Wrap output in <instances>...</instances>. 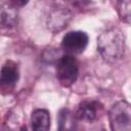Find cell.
Here are the masks:
<instances>
[{
	"mask_svg": "<svg viewBox=\"0 0 131 131\" xmlns=\"http://www.w3.org/2000/svg\"><path fill=\"white\" fill-rule=\"evenodd\" d=\"M101 110L102 105L100 102L96 100H84L79 104L74 118L82 122L90 123L97 120Z\"/></svg>",
	"mask_w": 131,
	"mask_h": 131,
	"instance_id": "obj_6",
	"label": "cell"
},
{
	"mask_svg": "<svg viewBox=\"0 0 131 131\" xmlns=\"http://www.w3.org/2000/svg\"><path fill=\"white\" fill-rule=\"evenodd\" d=\"M9 1V3L12 5V6H17V7H21V6H25L28 2H29V0H8Z\"/></svg>",
	"mask_w": 131,
	"mask_h": 131,
	"instance_id": "obj_11",
	"label": "cell"
},
{
	"mask_svg": "<svg viewBox=\"0 0 131 131\" xmlns=\"http://www.w3.org/2000/svg\"><path fill=\"white\" fill-rule=\"evenodd\" d=\"M88 35L83 31H72L67 33L61 40V47L67 54L77 55L82 53L88 45Z\"/></svg>",
	"mask_w": 131,
	"mask_h": 131,
	"instance_id": "obj_4",
	"label": "cell"
},
{
	"mask_svg": "<svg viewBox=\"0 0 131 131\" xmlns=\"http://www.w3.org/2000/svg\"><path fill=\"white\" fill-rule=\"evenodd\" d=\"M19 79L18 66L13 60H7L0 70V90L2 93H10Z\"/></svg>",
	"mask_w": 131,
	"mask_h": 131,
	"instance_id": "obj_5",
	"label": "cell"
},
{
	"mask_svg": "<svg viewBox=\"0 0 131 131\" xmlns=\"http://www.w3.org/2000/svg\"><path fill=\"white\" fill-rule=\"evenodd\" d=\"M58 123H59V130H70L74 128L73 116L68 108H62L59 112Z\"/></svg>",
	"mask_w": 131,
	"mask_h": 131,
	"instance_id": "obj_9",
	"label": "cell"
},
{
	"mask_svg": "<svg viewBox=\"0 0 131 131\" xmlns=\"http://www.w3.org/2000/svg\"><path fill=\"white\" fill-rule=\"evenodd\" d=\"M97 50L110 63L121 59L125 53V37L119 28H110L97 38Z\"/></svg>",
	"mask_w": 131,
	"mask_h": 131,
	"instance_id": "obj_1",
	"label": "cell"
},
{
	"mask_svg": "<svg viewBox=\"0 0 131 131\" xmlns=\"http://www.w3.org/2000/svg\"><path fill=\"white\" fill-rule=\"evenodd\" d=\"M79 74V67L74 55L64 54L56 63V79L58 83L63 87L72 86Z\"/></svg>",
	"mask_w": 131,
	"mask_h": 131,
	"instance_id": "obj_3",
	"label": "cell"
},
{
	"mask_svg": "<svg viewBox=\"0 0 131 131\" xmlns=\"http://www.w3.org/2000/svg\"><path fill=\"white\" fill-rule=\"evenodd\" d=\"M31 128L35 131H47L50 128V114L47 110L38 108L31 115Z\"/></svg>",
	"mask_w": 131,
	"mask_h": 131,
	"instance_id": "obj_8",
	"label": "cell"
},
{
	"mask_svg": "<svg viewBox=\"0 0 131 131\" xmlns=\"http://www.w3.org/2000/svg\"><path fill=\"white\" fill-rule=\"evenodd\" d=\"M130 9H131V0L118 1V12L120 18L126 24H130Z\"/></svg>",
	"mask_w": 131,
	"mask_h": 131,
	"instance_id": "obj_10",
	"label": "cell"
},
{
	"mask_svg": "<svg viewBox=\"0 0 131 131\" xmlns=\"http://www.w3.org/2000/svg\"><path fill=\"white\" fill-rule=\"evenodd\" d=\"M67 1H69L71 3H74V4H81V3L85 2L86 0H67Z\"/></svg>",
	"mask_w": 131,
	"mask_h": 131,
	"instance_id": "obj_12",
	"label": "cell"
},
{
	"mask_svg": "<svg viewBox=\"0 0 131 131\" xmlns=\"http://www.w3.org/2000/svg\"><path fill=\"white\" fill-rule=\"evenodd\" d=\"M108 120L113 131H130L131 108L129 102L126 100L116 102L108 112Z\"/></svg>",
	"mask_w": 131,
	"mask_h": 131,
	"instance_id": "obj_2",
	"label": "cell"
},
{
	"mask_svg": "<svg viewBox=\"0 0 131 131\" xmlns=\"http://www.w3.org/2000/svg\"><path fill=\"white\" fill-rule=\"evenodd\" d=\"M72 18V13L64 8H57L51 12L48 18V28L52 32L63 30Z\"/></svg>",
	"mask_w": 131,
	"mask_h": 131,
	"instance_id": "obj_7",
	"label": "cell"
}]
</instances>
